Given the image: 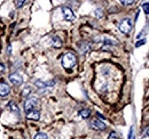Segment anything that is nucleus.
Returning a JSON list of instances; mask_svg holds the SVG:
<instances>
[{"mask_svg": "<svg viewBox=\"0 0 149 139\" xmlns=\"http://www.w3.org/2000/svg\"><path fill=\"white\" fill-rule=\"evenodd\" d=\"M52 45H53V47L60 48L62 46V41H61V39L58 36L54 35V36H52Z\"/></svg>", "mask_w": 149, "mask_h": 139, "instance_id": "9d476101", "label": "nucleus"}, {"mask_svg": "<svg viewBox=\"0 0 149 139\" xmlns=\"http://www.w3.org/2000/svg\"><path fill=\"white\" fill-rule=\"evenodd\" d=\"M134 1H135V0H120L122 5H124V6H129V5H132Z\"/></svg>", "mask_w": 149, "mask_h": 139, "instance_id": "6ab92c4d", "label": "nucleus"}, {"mask_svg": "<svg viewBox=\"0 0 149 139\" xmlns=\"http://www.w3.org/2000/svg\"><path fill=\"white\" fill-rule=\"evenodd\" d=\"M5 71H6V66H5V64H2V63H0V76L5 73Z\"/></svg>", "mask_w": 149, "mask_h": 139, "instance_id": "412c9836", "label": "nucleus"}, {"mask_svg": "<svg viewBox=\"0 0 149 139\" xmlns=\"http://www.w3.org/2000/svg\"><path fill=\"white\" fill-rule=\"evenodd\" d=\"M35 85H36V87H37L39 90H42V89L47 88V83L44 82V81H41V80H37V81L35 82Z\"/></svg>", "mask_w": 149, "mask_h": 139, "instance_id": "9b49d317", "label": "nucleus"}, {"mask_svg": "<svg viewBox=\"0 0 149 139\" xmlns=\"http://www.w3.org/2000/svg\"><path fill=\"white\" fill-rule=\"evenodd\" d=\"M94 14H95V16H96L97 18H101L102 16H103V10H102L101 8H97V9H95Z\"/></svg>", "mask_w": 149, "mask_h": 139, "instance_id": "2eb2a0df", "label": "nucleus"}, {"mask_svg": "<svg viewBox=\"0 0 149 139\" xmlns=\"http://www.w3.org/2000/svg\"><path fill=\"white\" fill-rule=\"evenodd\" d=\"M129 139H134L133 138V129L132 128L130 129V132H129Z\"/></svg>", "mask_w": 149, "mask_h": 139, "instance_id": "5701e85b", "label": "nucleus"}, {"mask_svg": "<svg viewBox=\"0 0 149 139\" xmlns=\"http://www.w3.org/2000/svg\"><path fill=\"white\" fill-rule=\"evenodd\" d=\"M26 118L29 119V120H39L40 119V113L38 112V111H30V112H28L26 113Z\"/></svg>", "mask_w": 149, "mask_h": 139, "instance_id": "1a4fd4ad", "label": "nucleus"}, {"mask_svg": "<svg viewBox=\"0 0 149 139\" xmlns=\"http://www.w3.org/2000/svg\"><path fill=\"white\" fill-rule=\"evenodd\" d=\"M78 48L83 54H86V52L91 50V43L87 42V41H81V42L78 43Z\"/></svg>", "mask_w": 149, "mask_h": 139, "instance_id": "0eeeda50", "label": "nucleus"}, {"mask_svg": "<svg viewBox=\"0 0 149 139\" xmlns=\"http://www.w3.org/2000/svg\"><path fill=\"white\" fill-rule=\"evenodd\" d=\"M108 139H119V138H118V136H117L116 132H111V133L109 135V138Z\"/></svg>", "mask_w": 149, "mask_h": 139, "instance_id": "4be33fe9", "label": "nucleus"}, {"mask_svg": "<svg viewBox=\"0 0 149 139\" xmlns=\"http://www.w3.org/2000/svg\"><path fill=\"white\" fill-rule=\"evenodd\" d=\"M24 3H25V0H15V6H16L17 8L23 7Z\"/></svg>", "mask_w": 149, "mask_h": 139, "instance_id": "f3484780", "label": "nucleus"}, {"mask_svg": "<svg viewBox=\"0 0 149 139\" xmlns=\"http://www.w3.org/2000/svg\"><path fill=\"white\" fill-rule=\"evenodd\" d=\"M37 104H38V102L36 98H29V99H26L25 103H24V111H25L26 113L30 112V111H33V109L36 108Z\"/></svg>", "mask_w": 149, "mask_h": 139, "instance_id": "7ed1b4c3", "label": "nucleus"}, {"mask_svg": "<svg viewBox=\"0 0 149 139\" xmlns=\"http://www.w3.org/2000/svg\"><path fill=\"white\" fill-rule=\"evenodd\" d=\"M35 139H47V135L44 133V132H38L35 136Z\"/></svg>", "mask_w": 149, "mask_h": 139, "instance_id": "dca6fc26", "label": "nucleus"}, {"mask_svg": "<svg viewBox=\"0 0 149 139\" xmlns=\"http://www.w3.org/2000/svg\"><path fill=\"white\" fill-rule=\"evenodd\" d=\"M142 9H143V12L146 13V15H148L149 14V2H146V3L142 5Z\"/></svg>", "mask_w": 149, "mask_h": 139, "instance_id": "a211bd4d", "label": "nucleus"}, {"mask_svg": "<svg viewBox=\"0 0 149 139\" xmlns=\"http://www.w3.org/2000/svg\"><path fill=\"white\" fill-rule=\"evenodd\" d=\"M146 133H147V136H149V128L147 129V131H146Z\"/></svg>", "mask_w": 149, "mask_h": 139, "instance_id": "b1692460", "label": "nucleus"}, {"mask_svg": "<svg viewBox=\"0 0 149 139\" xmlns=\"http://www.w3.org/2000/svg\"><path fill=\"white\" fill-rule=\"evenodd\" d=\"M91 127L93 128L94 130H104L107 128V125L103 122L100 121V120H96V119L91 121Z\"/></svg>", "mask_w": 149, "mask_h": 139, "instance_id": "423d86ee", "label": "nucleus"}, {"mask_svg": "<svg viewBox=\"0 0 149 139\" xmlns=\"http://www.w3.org/2000/svg\"><path fill=\"white\" fill-rule=\"evenodd\" d=\"M9 81L14 85V86H19L22 82H23V78H22V75L19 74V73H12L10 75H9Z\"/></svg>", "mask_w": 149, "mask_h": 139, "instance_id": "20e7f679", "label": "nucleus"}, {"mask_svg": "<svg viewBox=\"0 0 149 139\" xmlns=\"http://www.w3.org/2000/svg\"><path fill=\"white\" fill-rule=\"evenodd\" d=\"M8 106H9V108H10V111H12V112H14V113H16V114H19V107H17V105H16V104H14L13 102H10V103H9V105H8Z\"/></svg>", "mask_w": 149, "mask_h": 139, "instance_id": "ddd939ff", "label": "nucleus"}, {"mask_svg": "<svg viewBox=\"0 0 149 139\" xmlns=\"http://www.w3.org/2000/svg\"><path fill=\"white\" fill-rule=\"evenodd\" d=\"M9 92H10V87H9L7 83L1 82V83H0V96H2V97L8 96Z\"/></svg>", "mask_w": 149, "mask_h": 139, "instance_id": "6e6552de", "label": "nucleus"}, {"mask_svg": "<svg viewBox=\"0 0 149 139\" xmlns=\"http://www.w3.org/2000/svg\"><path fill=\"white\" fill-rule=\"evenodd\" d=\"M79 115H80L83 119H87V118L91 115V111H90V109H87V108L81 109V111L79 112Z\"/></svg>", "mask_w": 149, "mask_h": 139, "instance_id": "f8f14e48", "label": "nucleus"}, {"mask_svg": "<svg viewBox=\"0 0 149 139\" xmlns=\"http://www.w3.org/2000/svg\"><path fill=\"white\" fill-rule=\"evenodd\" d=\"M131 29H132V21L130 18H124L119 24V31L124 34H127L130 33Z\"/></svg>", "mask_w": 149, "mask_h": 139, "instance_id": "f03ea898", "label": "nucleus"}, {"mask_svg": "<svg viewBox=\"0 0 149 139\" xmlns=\"http://www.w3.org/2000/svg\"><path fill=\"white\" fill-rule=\"evenodd\" d=\"M31 87H25L24 89H23V91H22V96L23 97H28L30 94H31Z\"/></svg>", "mask_w": 149, "mask_h": 139, "instance_id": "4468645a", "label": "nucleus"}, {"mask_svg": "<svg viewBox=\"0 0 149 139\" xmlns=\"http://www.w3.org/2000/svg\"><path fill=\"white\" fill-rule=\"evenodd\" d=\"M145 43H146V40H145V39H142V40H140V41H138V42L135 43V47H136V48H139V47H141V46H142V45H145Z\"/></svg>", "mask_w": 149, "mask_h": 139, "instance_id": "aec40b11", "label": "nucleus"}, {"mask_svg": "<svg viewBox=\"0 0 149 139\" xmlns=\"http://www.w3.org/2000/svg\"><path fill=\"white\" fill-rule=\"evenodd\" d=\"M62 13H63V16H64V18H65L67 21L71 22V21H74V12H72L69 7H62Z\"/></svg>", "mask_w": 149, "mask_h": 139, "instance_id": "39448f33", "label": "nucleus"}, {"mask_svg": "<svg viewBox=\"0 0 149 139\" xmlns=\"http://www.w3.org/2000/svg\"><path fill=\"white\" fill-rule=\"evenodd\" d=\"M76 63H77V57H76V55H74L72 52H67L63 56V58H62V65H63L64 69L67 70L74 67Z\"/></svg>", "mask_w": 149, "mask_h": 139, "instance_id": "f257e3e1", "label": "nucleus"}]
</instances>
